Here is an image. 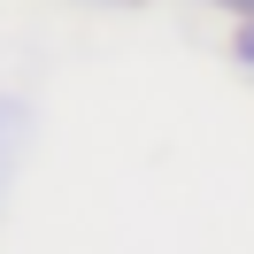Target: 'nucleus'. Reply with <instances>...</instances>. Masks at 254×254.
<instances>
[{
  "instance_id": "obj_3",
  "label": "nucleus",
  "mask_w": 254,
  "mask_h": 254,
  "mask_svg": "<svg viewBox=\"0 0 254 254\" xmlns=\"http://www.w3.org/2000/svg\"><path fill=\"white\" fill-rule=\"evenodd\" d=\"M208 8H231V16H254V0H208Z\"/></svg>"
},
{
  "instance_id": "obj_2",
  "label": "nucleus",
  "mask_w": 254,
  "mask_h": 254,
  "mask_svg": "<svg viewBox=\"0 0 254 254\" xmlns=\"http://www.w3.org/2000/svg\"><path fill=\"white\" fill-rule=\"evenodd\" d=\"M231 54H239V62H247V69H254V16H247V23H239V39H231Z\"/></svg>"
},
{
  "instance_id": "obj_1",
  "label": "nucleus",
  "mask_w": 254,
  "mask_h": 254,
  "mask_svg": "<svg viewBox=\"0 0 254 254\" xmlns=\"http://www.w3.org/2000/svg\"><path fill=\"white\" fill-rule=\"evenodd\" d=\"M31 139H39V116H31V100H23V93H0V208L16 200V185H23Z\"/></svg>"
}]
</instances>
